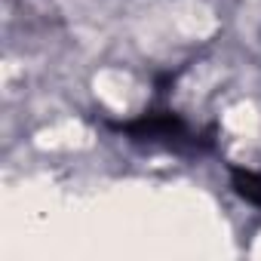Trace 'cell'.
Instances as JSON below:
<instances>
[{"instance_id":"6da1fadb","label":"cell","mask_w":261,"mask_h":261,"mask_svg":"<svg viewBox=\"0 0 261 261\" xmlns=\"http://www.w3.org/2000/svg\"><path fill=\"white\" fill-rule=\"evenodd\" d=\"M133 139H148V142H178L185 139V123L175 114H145L133 123L120 126Z\"/></svg>"},{"instance_id":"7a4b0ae2","label":"cell","mask_w":261,"mask_h":261,"mask_svg":"<svg viewBox=\"0 0 261 261\" xmlns=\"http://www.w3.org/2000/svg\"><path fill=\"white\" fill-rule=\"evenodd\" d=\"M233 188L243 200H249L252 206H261V172L233 169Z\"/></svg>"}]
</instances>
